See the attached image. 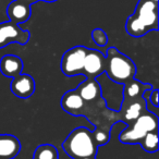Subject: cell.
I'll return each mask as SVG.
<instances>
[{
  "label": "cell",
  "instance_id": "cell-1",
  "mask_svg": "<svg viewBox=\"0 0 159 159\" xmlns=\"http://www.w3.org/2000/svg\"><path fill=\"white\" fill-rule=\"evenodd\" d=\"M125 30L133 37H142L150 31H158V2L139 0L135 12L126 20Z\"/></svg>",
  "mask_w": 159,
  "mask_h": 159
},
{
  "label": "cell",
  "instance_id": "cell-2",
  "mask_svg": "<svg viewBox=\"0 0 159 159\" xmlns=\"http://www.w3.org/2000/svg\"><path fill=\"white\" fill-rule=\"evenodd\" d=\"M105 73L117 84L124 85L135 77L136 66L132 59L120 52L116 47H110L107 50Z\"/></svg>",
  "mask_w": 159,
  "mask_h": 159
},
{
  "label": "cell",
  "instance_id": "cell-3",
  "mask_svg": "<svg viewBox=\"0 0 159 159\" xmlns=\"http://www.w3.org/2000/svg\"><path fill=\"white\" fill-rule=\"evenodd\" d=\"M62 148L68 156L73 159L83 157H96L98 146L93 137V132L89 129L81 126L76 128L69 134L62 143Z\"/></svg>",
  "mask_w": 159,
  "mask_h": 159
},
{
  "label": "cell",
  "instance_id": "cell-4",
  "mask_svg": "<svg viewBox=\"0 0 159 159\" xmlns=\"http://www.w3.org/2000/svg\"><path fill=\"white\" fill-rule=\"evenodd\" d=\"M152 131H158V117L152 111H146L120 132L119 141L122 144H139Z\"/></svg>",
  "mask_w": 159,
  "mask_h": 159
},
{
  "label": "cell",
  "instance_id": "cell-5",
  "mask_svg": "<svg viewBox=\"0 0 159 159\" xmlns=\"http://www.w3.org/2000/svg\"><path fill=\"white\" fill-rule=\"evenodd\" d=\"M87 49L89 48L84 46H75L63 53L60 62V69L66 76H76L82 74Z\"/></svg>",
  "mask_w": 159,
  "mask_h": 159
},
{
  "label": "cell",
  "instance_id": "cell-6",
  "mask_svg": "<svg viewBox=\"0 0 159 159\" xmlns=\"http://www.w3.org/2000/svg\"><path fill=\"white\" fill-rule=\"evenodd\" d=\"M30 37V32L22 30L19 24L11 21L0 23V49L12 43L25 45L29 43Z\"/></svg>",
  "mask_w": 159,
  "mask_h": 159
},
{
  "label": "cell",
  "instance_id": "cell-7",
  "mask_svg": "<svg viewBox=\"0 0 159 159\" xmlns=\"http://www.w3.org/2000/svg\"><path fill=\"white\" fill-rule=\"evenodd\" d=\"M105 63L106 57L102 51L96 49H87L82 74L85 75L86 79H96L105 73Z\"/></svg>",
  "mask_w": 159,
  "mask_h": 159
},
{
  "label": "cell",
  "instance_id": "cell-8",
  "mask_svg": "<svg viewBox=\"0 0 159 159\" xmlns=\"http://www.w3.org/2000/svg\"><path fill=\"white\" fill-rule=\"evenodd\" d=\"M148 111L146 109V102L144 97L135 98V99H123L120 110L121 121L131 123L136 120L142 113Z\"/></svg>",
  "mask_w": 159,
  "mask_h": 159
},
{
  "label": "cell",
  "instance_id": "cell-9",
  "mask_svg": "<svg viewBox=\"0 0 159 159\" xmlns=\"http://www.w3.org/2000/svg\"><path fill=\"white\" fill-rule=\"evenodd\" d=\"M11 92L20 98H29L35 92V81L29 74H19L10 83Z\"/></svg>",
  "mask_w": 159,
  "mask_h": 159
},
{
  "label": "cell",
  "instance_id": "cell-10",
  "mask_svg": "<svg viewBox=\"0 0 159 159\" xmlns=\"http://www.w3.org/2000/svg\"><path fill=\"white\" fill-rule=\"evenodd\" d=\"M61 108L66 112L73 116H83L85 110V102L75 89L68 91L61 98Z\"/></svg>",
  "mask_w": 159,
  "mask_h": 159
},
{
  "label": "cell",
  "instance_id": "cell-11",
  "mask_svg": "<svg viewBox=\"0 0 159 159\" xmlns=\"http://www.w3.org/2000/svg\"><path fill=\"white\" fill-rule=\"evenodd\" d=\"M85 104H93L102 98V87L96 79H86L75 89Z\"/></svg>",
  "mask_w": 159,
  "mask_h": 159
},
{
  "label": "cell",
  "instance_id": "cell-12",
  "mask_svg": "<svg viewBox=\"0 0 159 159\" xmlns=\"http://www.w3.org/2000/svg\"><path fill=\"white\" fill-rule=\"evenodd\" d=\"M21 152V143L11 134H0V159H14Z\"/></svg>",
  "mask_w": 159,
  "mask_h": 159
},
{
  "label": "cell",
  "instance_id": "cell-13",
  "mask_svg": "<svg viewBox=\"0 0 159 159\" xmlns=\"http://www.w3.org/2000/svg\"><path fill=\"white\" fill-rule=\"evenodd\" d=\"M24 68L22 59L14 55H6L0 59V72L7 77H16Z\"/></svg>",
  "mask_w": 159,
  "mask_h": 159
},
{
  "label": "cell",
  "instance_id": "cell-14",
  "mask_svg": "<svg viewBox=\"0 0 159 159\" xmlns=\"http://www.w3.org/2000/svg\"><path fill=\"white\" fill-rule=\"evenodd\" d=\"M7 14L11 22L21 24L26 22L31 18V6L22 2L20 0H16L9 3L7 8Z\"/></svg>",
  "mask_w": 159,
  "mask_h": 159
},
{
  "label": "cell",
  "instance_id": "cell-15",
  "mask_svg": "<svg viewBox=\"0 0 159 159\" xmlns=\"http://www.w3.org/2000/svg\"><path fill=\"white\" fill-rule=\"evenodd\" d=\"M123 86V99H135V98L143 97L145 91L152 89L150 84L139 82L135 77L125 83Z\"/></svg>",
  "mask_w": 159,
  "mask_h": 159
},
{
  "label": "cell",
  "instance_id": "cell-16",
  "mask_svg": "<svg viewBox=\"0 0 159 159\" xmlns=\"http://www.w3.org/2000/svg\"><path fill=\"white\" fill-rule=\"evenodd\" d=\"M33 159H59V152L53 145L43 144L35 149Z\"/></svg>",
  "mask_w": 159,
  "mask_h": 159
},
{
  "label": "cell",
  "instance_id": "cell-17",
  "mask_svg": "<svg viewBox=\"0 0 159 159\" xmlns=\"http://www.w3.org/2000/svg\"><path fill=\"white\" fill-rule=\"evenodd\" d=\"M139 145L142 146L145 152H156L159 148V137H158V131H152L148 132L145 136L143 137V139L141 141Z\"/></svg>",
  "mask_w": 159,
  "mask_h": 159
},
{
  "label": "cell",
  "instance_id": "cell-18",
  "mask_svg": "<svg viewBox=\"0 0 159 159\" xmlns=\"http://www.w3.org/2000/svg\"><path fill=\"white\" fill-rule=\"evenodd\" d=\"M93 132V137L97 146H102L107 144L110 139V131L104 130V129L96 128Z\"/></svg>",
  "mask_w": 159,
  "mask_h": 159
},
{
  "label": "cell",
  "instance_id": "cell-19",
  "mask_svg": "<svg viewBox=\"0 0 159 159\" xmlns=\"http://www.w3.org/2000/svg\"><path fill=\"white\" fill-rule=\"evenodd\" d=\"M92 38H93L94 43L97 46L104 47L108 43V35L106 34V32L102 29H95L92 32Z\"/></svg>",
  "mask_w": 159,
  "mask_h": 159
},
{
  "label": "cell",
  "instance_id": "cell-20",
  "mask_svg": "<svg viewBox=\"0 0 159 159\" xmlns=\"http://www.w3.org/2000/svg\"><path fill=\"white\" fill-rule=\"evenodd\" d=\"M149 102L152 106H154V108H158L159 105V99H158V89H152V92L149 94Z\"/></svg>",
  "mask_w": 159,
  "mask_h": 159
},
{
  "label": "cell",
  "instance_id": "cell-21",
  "mask_svg": "<svg viewBox=\"0 0 159 159\" xmlns=\"http://www.w3.org/2000/svg\"><path fill=\"white\" fill-rule=\"evenodd\" d=\"M20 1H22V2L26 3V5H33V3L37 2V1H39V0H20Z\"/></svg>",
  "mask_w": 159,
  "mask_h": 159
},
{
  "label": "cell",
  "instance_id": "cell-22",
  "mask_svg": "<svg viewBox=\"0 0 159 159\" xmlns=\"http://www.w3.org/2000/svg\"><path fill=\"white\" fill-rule=\"evenodd\" d=\"M77 159H96V157H83V158H77Z\"/></svg>",
  "mask_w": 159,
  "mask_h": 159
},
{
  "label": "cell",
  "instance_id": "cell-23",
  "mask_svg": "<svg viewBox=\"0 0 159 159\" xmlns=\"http://www.w3.org/2000/svg\"><path fill=\"white\" fill-rule=\"evenodd\" d=\"M43 1H46V2H55L57 0H43Z\"/></svg>",
  "mask_w": 159,
  "mask_h": 159
},
{
  "label": "cell",
  "instance_id": "cell-24",
  "mask_svg": "<svg viewBox=\"0 0 159 159\" xmlns=\"http://www.w3.org/2000/svg\"><path fill=\"white\" fill-rule=\"evenodd\" d=\"M152 1H155V2H158V0H152Z\"/></svg>",
  "mask_w": 159,
  "mask_h": 159
}]
</instances>
